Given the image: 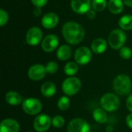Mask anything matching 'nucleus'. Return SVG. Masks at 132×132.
Masks as SVG:
<instances>
[{"label": "nucleus", "mask_w": 132, "mask_h": 132, "mask_svg": "<svg viewBox=\"0 0 132 132\" xmlns=\"http://www.w3.org/2000/svg\"><path fill=\"white\" fill-rule=\"evenodd\" d=\"M118 25L124 30H131V29H132L131 15H123L119 19Z\"/></svg>", "instance_id": "412c9836"}, {"label": "nucleus", "mask_w": 132, "mask_h": 132, "mask_svg": "<svg viewBox=\"0 0 132 132\" xmlns=\"http://www.w3.org/2000/svg\"><path fill=\"white\" fill-rule=\"evenodd\" d=\"M87 16L90 19H93L96 17V12L94 9H90L87 12Z\"/></svg>", "instance_id": "7c9ffc66"}, {"label": "nucleus", "mask_w": 132, "mask_h": 132, "mask_svg": "<svg viewBox=\"0 0 132 132\" xmlns=\"http://www.w3.org/2000/svg\"><path fill=\"white\" fill-rule=\"evenodd\" d=\"M126 123L128 128L132 129V114H130L127 116L126 118Z\"/></svg>", "instance_id": "473e14b6"}, {"label": "nucleus", "mask_w": 132, "mask_h": 132, "mask_svg": "<svg viewBox=\"0 0 132 132\" xmlns=\"http://www.w3.org/2000/svg\"><path fill=\"white\" fill-rule=\"evenodd\" d=\"M78 71V65L74 62H69L65 65L64 72L68 76H73Z\"/></svg>", "instance_id": "5701e85b"}, {"label": "nucleus", "mask_w": 132, "mask_h": 132, "mask_svg": "<svg viewBox=\"0 0 132 132\" xmlns=\"http://www.w3.org/2000/svg\"><path fill=\"white\" fill-rule=\"evenodd\" d=\"M101 105L104 110L112 112L118 109L120 106V100L117 95L112 93H108L103 95L101 99Z\"/></svg>", "instance_id": "7ed1b4c3"}, {"label": "nucleus", "mask_w": 132, "mask_h": 132, "mask_svg": "<svg viewBox=\"0 0 132 132\" xmlns=\"http://www.w3.org/2000/svg\"><path fill=\"white\" fill-rule=\"evenodd\" d=\"M114 90L119 95H127L131 91V82L128 76L121 74L118 76L113 83Z\"/></svg>", "instance_id": "f03ea898"}, {"label": "nucleus", "mask_w": 132, "mask_h": 132, "mask_svg": "<svg viewBox=\"0 0 132 132\" xmlns=\"http://www.w3.org/2000/svg\"><path fill=\"white\" fill-rule=\"evenodd\" d=\"M9 20V15L6 11L4 9H0V26H5Z\"/></svg>", "instance_id": "c85d7f7f"}, {"label": "nucleus", "mask_w": 132, "mask_h": 132, "mask_svg": "<svg viewBox=\"0 0 132 132\" xmlns=\"http://www.w3.org/2000/svg\"><path fill=\"white\" fill-rule=\"evenodd\" d=\"M56 88L53 82H46L41 86V93L46 97H51L56 93Z\"/></svg>", "instance_id": "f3484780"}, {"label": "nucleus", "mask_w": 132, "mask_h": 132, "mask_svg": "<svg viewBox=\"0 0 132 132\" xmlns=\"http://www.w3.org/2000/svg\"><path fill=\"white\" fill-rule=\"evenodd\" d=\"M42 26L46 29H53L56 27L59 22V17L54 12H48L45 14L41 20Z\"/></svg>", "instance_id": "4468645a"}, {"label": "nucleus", "mask_w": 132, "mask_h": 132, "mask_svg": "<svg viewBox=\"0 0 132 132\" xmlns=\"http://www.w3.org/2000/svg\"><path fill=\"white\" fill-rule=\"evenodd\" d=\"M126 34L121 29H114L109 34L108 43L114 50L121 49L126 42Z\"/></svg>", "instance_id": "20e7f679"}, {"label": "nucleus", "mask_w": 132, "mask_h": 132, "mask_svg": "<svg viewBox=\"0 0 132 132\" xmlns=\"http://www.w3.org/2000/svg\"><path fill=\"white\" fill-rule=\"evenodd\" d=\"M120 56L124 60H128L132 56V50L128 46H123L120 50Z\"/></svg>", "instance_id": "a878e982"}, {"label": "nucleus", "mask_w": 132, "mask_h": 132, "mask_svg": "<svg viewBox=\"0 0 132 132\" xmlns=\"http://www.w3.org/2000/svg\"><path fill=\"white\" fill-rule=\"evenodd\" d=\"M124 4H125L126 5L129 6V7H132V0H122Z\"/></svg>", "instance_id": "f704fd0d"}, {"label": "nucleus", "mask_w": 132, "mask_h": 132, "mask_svg": "<svg viewBox=\"0 0 132 132\" xmlns=\"http://www.w3.org/2000/svg\"><path fill=\"white\" fill-rule=\"evenodd\" d=\"M46 69L47 73H51V74L55 73L58 70V64L56 62H53V61L49 62L46 66Z\"/></svg>", "instance_id": "cd10ccee"}, {"label": "nucleus", "mask_w": 132, "mask_h": 132, "mask_svg": "<svg viewBox=\"0 0 132 132\" xmlns=\"http://www.w3.org/2000/svg\"><path fill=\"white\" fill-rule=\"evenodd\" d=\"M62 33L67 43L77 45L84 39L85 31L80 24L70 21L64 23L62 28Z\"/></svg>", "instance_id": "f257e3e1"}, {"label": "nucleus", "mask_w": 132, "mask_h": 132, "mask_svg": "<svg viewBox=\"0 0 132 132\" xmlns=\"http://www.w3.org/2000/svg\"><path fill=\"white\" fill-rule=\"evenodd\" d=\"M26 43L30 46H36L43 41V32L36 26L31 27L29 29L26 36Z\"/></svg>", "instance_id": "0eeeda50"}, {"label": "nucleus", "mask_w": 132, "mask_h": 132, "mask_svg": "<svg viewBox=\"0 0 132 132\" xmlns=\"http://www.w3.org/2000/svg\"><path fill=\"white\" fill-rule=\"evenodd\" d=\"M5 101L11 105H19L22 103V99L19 93L15 91H9L5 95Z\"/></svg>", "instance_id": "aec40b11"}, {"label": "nucleus", "mask_w": 132, "mask_h": 132, "mask_svg": "<svg viewBox=\"0 0 132 132\" xmlns=\"http://www.w3.org/2000/svg\"><path fill=\"white\" fill-rule=\"evenodd\" d=\"M127 108L128 109L132 112V94H131L128 97V100H127Z\"/></svg>", "instance_id": "2f4dec72"}, {"label": "nucleus", "mask_w": 132, "mask_h": 132, "mask_svg": "<svg viewBox=\"0 0 132 132\" xmlns=\"http://www.w3.org/2000/svg\"><path fill=\"white\" fill-rule=\"evenodd\" d=\"M91 6L95 12H102L107 6L106 0H93Z\"/></svg>", "instance_id": "b1692460"}, {"label": "nucleus", "mask_w": 132, "mask_h": 132, "mask_svg": "<svg viewBox=\"0 0 132 132\" xmlns=\"http://www.w3.org/2000/svg\"><path fill=\"white\" fill-rule=\"evenodd\" d=\"M47 73L46 67L42 64H35L32 66L28 71V76L30 80L37 81L43 79Z\"/></svg>", "instance_id": "9b49d317"}, {"label": "nucleus", "mask_w": 132, "mask_h": 132, "mask_svg": "<svg viewBox=\"0 0 132 132\" xmlns=\"http://www.w3.org/2000/svg\"><path fill=\"white\" fill-rule=\"evenodd\" d=\"M31 2L35 5V7L42 8L46 5L48 0H31Z\"/></svg>", "instance_id": "c756f323"}, {"label": "nucleus", "mask_w": 132, "mask_h": 132, "mask_svg": "<svg viewBox=\"0 0 132 132\" xmlns=\"http://www.w3.org/2000/svg\"><path fill=\"white\" fill-rule=\"evenodd\" d=\"M22 109L29 115H36L42 110L41 102L36 98H27L22 102Z\"/></svg>", "instance_id": "423d86ee"}, {"label": "nucleus", "mask_w": 132, "mask_h": 132, "mask_svg": "<svg viewBox=\"0 0 132 132\" xmlns=\"http://www.w3.org/2000/svg\"><path fill=\"white\" fill-rule=\"evenodd\" d=\"M19 124L14 119L8 118L1 122L0 132H19Z\"/></svg>", "instance_id": "2eb2a0df"}, {"label": "nucleus", "mask_w": 132, "mask_h": 132, "mask_svg": "<svg viewBox=\"0 0 132 132\" xmlns=\"http://www.w3.org/2000/svg\"><path fill=\"white\" fill-rule=\"evenodd\" d=\"M65 124V120L62 116H56L52 119V125L53 127L60 128H62Z\"/></svg>", "instance_id": "bb28decb"}, {"label": "nucleus", "mask_w": 132, "mask_h": 132, "mask_svg": "<svg viewBox=\"0 0 132 132\" xmlns=\"http://www.w3.org/2000/svg\"><path fill=\"white\" fill-rule=\"evenodd\" d=\"M40 14H41V8L36 7L34 9V15L36 16H39V15H40Z\"/></svg>", "instance_id": "72a5a7b5"}, {"label": "nucleus", "mask_w": 132, "mask_h": 132, "mask_svg": "<svg viewBox=\"0 0 132 132\" xmlns=\"http://www.w3.org/2000/svg\"><path fill=\"white\" fill-rule=\"evenodd\" d=\"M93 117L97 122L101 123V124L105 123L108 120V115L106 112L101 108H97L94 111Z\"/></svg>", "instance_id": "4be33fe9"}, {"label": "nucleus", "mask_w": 132, "mask_h": 132, "mask_svg": "<svg viewBox=\"0 0 132 132\" xmlns=\"http://www.w3.org/2000/svg\"><path fill=\"white\" fill-rule=\"evenodd\" d=\"M91 4L90 0H71V8L78 14H87L90 9Z\"/></svg>", "instance_id": "ddd939ff"}, {"label": "nucleus", "mask_w": 132, "mask_h": 132, "mask_svg": "<svg viewBox=\"0 0 132 132\" xmlns=\"http://www.w3.org/2000/svg\"><path fill=\"white\" fill-rule=\"evenodd\" d=\"M70 103L67 97H62L57 102V106L60 111H67L70 108Z\"/></svg>", "instance_id": "393cba45"}, {"label": "nucleus", "mask_w": 132, "mask_h": 132, "mask_svg": "<svg viewBox=\"0 0 132 132\" xmlns=\"http://www.w3.org/2000/svg\"><path fill=\"white\" fill-rule=\"evenodd\" d=\"M72 54V50L70 46L68 45H63L61 46L56 52V56L57 58L60 60H67L70 59Z\"/></svg>", "instance_id": "6ab92c4d"}, {"label": "nucleus", "mask_w": 132, "mask_h": 132, "mask_svg": "<svg viewBox=\"0 0 132 132\" xmlns=\"http://www.w3.org/2000/svg\"><path fill=\"white\" fill-rule=\"evenodd\" d=\"M81 88V82L80 80L74 77H69L66 79L63 84L62 89L65 94L68 96H73L79 92Z\"/></svg>", "instance_id": "39448f33"}, {"label": "nucleus", "mask_w": 132, "mask_h": 132, "mask_svg": "<svg viewBox=\"0 0 132 132\" xmlns=\"http://www.w3.org/2000/svg\"><path fill=\"white\" fill-rule=\"evenodd\" d=\"M108 9L113 14H120L124 9V2L122 0H109Z\"/></svg>", "instance_id": "a211bd4d"}, {"label": "nucleus", "mask_w": 132, "mask_h": 132, "mask_svg": "<svg viewBox=\"0 0 132 132\" xmlns=\"http://www.w3.org/2000/svg\"><path fill=\"white\" fill-rule=\"evenodd\" d=\"M58 44H59V39L57 36L53 34H50L43 38L41 43V46L45 52L50 53L56 50Z\"/></svg>", "instance_id": "f8f14e48"}, {"label": "nucleus", "mask_w": 132, "mask_h": 132, "mask_svg": "<svg viewBox=\"0 0 132 132\" xmlns=\"http://www.w3.org/2000/svg\"><path fill=\"white\" fill-rule=\"evenodd\" d=\"M89 124L82 118L73 119L68 125L67 132H90Z\"/></svg>", "instance_id": "6e6552de"}, {"label": "nucleus", "mask_w": 132, "mask_h": 132, "mask_svg": "<svg viewBox=\"0 0 132 132\" xmlns=\"http://www.w3.org/2000/svg\"><path fill=\"white\" fill-rule=\"evenodd\" d=\"M51 123L52 120L50 116L46 114H39L35 118L33 126L36 131L45 132L50 128Z\"/></svg>", "instance_id": "9d476101"}, {"label": "nucleus", "mask_w": 132, "mask_h": 132, "mask_svg": "<svg viewBox=\"0 0 132 132\" xmlns=\"http://www.w3.org/2000/svg\"><path fill=\"white\" fill-rule=\"evenodd\" d=\"M107 42L102 38L95 39L91 43V50L94 53L101 54L107 50Z\"/></svg>", "instance_id": "dca6fc26"}, {"label": "nucleus", "mask_w": 132, "mask_h": 132, "mask_svg": "<svg viewBox=\"0 0 132 132\" xmlns=\"http://www.w3.org/2000/svg\"><path fill=\"white\" fill-rule=\"evenodd\" d=\"M92 58V53L90 50L86 46H81L78 48L74 54L75 61L80 65L87 64Z\"/></svg>", "instance_id": "1a4fd4ad"}]
</instances>
